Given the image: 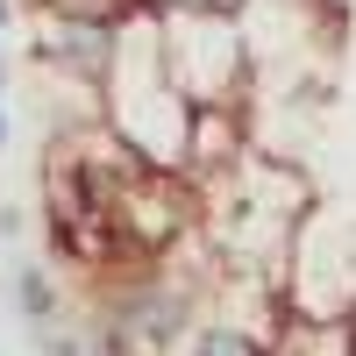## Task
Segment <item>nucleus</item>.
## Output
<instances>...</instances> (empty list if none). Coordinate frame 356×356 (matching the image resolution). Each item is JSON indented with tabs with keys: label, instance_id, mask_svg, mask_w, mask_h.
<instances>
[{
	"label": "nucleus",
	"instance_id": "obj_1",
	"mask_svg": "<svg viewBox=\"0 0 356 356\" xmlns=\"http://www.w3.org/2000/svg\"><path fill=\"white\" fill-rule=\"evenodd\" d=\"M193 100L178 93V79L164 65V36H157V0L114 15V50L100 72V129L122 143L136 164L157 171H186L193 150Z\"/></svg>",
	"mask_w": 356,
	"mask_h": 356
},
{
	"label": "nucleus",
	"instance_id": "obj_2",
	"mask_svg": "<svg viewBox=\"0 0 356 356\" xmlns=\"http://www.w3.org/2000/svg\"><path fill=\"white\" fill-rule=\"evenodd\" d=\"M157 36L178 93L193 107H243L257 79V43L243 8H214V0H157Z\"/></svg>",
	"mask_w": 356,
	"mask_h": 356
},
{
	"label": "nucleus",
	"instance_id": "obj_3",
	"mask_svg": "<svg viewBox=\"0 0 356 356\" xmlns=\"http://www.w3.org/2000/svg\"><path fill=\"white\" fill-rule=\"evenodd\" d=\"M107 50H114V15H86V8H50L43 15V65L65 86H93L100 93Z\"/></svg>",
	"mask_w": 356,
	"mask_h": 356
},
{
	"label": "nucleus",
	"instance_id": "obj_4",
	"mask_svg": "<svg viewBox=\"0 0 356 356\" xmlns=\"http://www.w3.org/2000/svg\"><path fill=\"white\" fill-rule=\"evenodd\" d=\"M8 300H15V314H22L29 335H43V328H57V321H65V292H57L50 264H36V257H15V271H8Z\"/></svg>",
	"mask_w": 356,
	"mask_h": 356
},
{
	"label": "nucleus",
	"instance_id": "obj_5",
	"mask_svg": "<svg viewBox=\"0 0 356 356\" xmlns=\"http://www.w3.org/2000/svg\"><path fill=\"white\" fill-rule=\"evenodd\" d=\"M264 328H250V321H228V314H200L193 335L178 342L171 356H264Z\"/></svg>",
	"mask_w": 356,
	"mask_h": 356
},
{
	"label": "nucleus",
	"instance_id": "obj_6",
	"mask_svg": "<svg viewBox=\"0 0 356 356\" xmlns=\"http://www.w3.org/2000/svg\"><path fill=\"white\" fill-rule=\"evenodd\" d=\"M8 143H15V114H8V100H0V157H8Z\"/></svg>",
	"mask_w": 356,
	"mask_h": 356
},
{
	"label": "nucleus",
	"instance_id": "obj_7",
	"mask_svg": "<svg viewBox=\"0 0 356 356\" xmlns=\"http://www.w3.org/2000/svg\"><path fill=\"white\" fill-rule=\"evenodd\" d=\"M15 22H22V0H0V36H8Z\"/></svg>",
	"mask_w": 356,
	"mask_h": 356
},
{
	"label": "nucleus",
	"instance_id": "obj_8",
	"mask_svg": "<svg viewBox=\"0 0 356 356\" xmlns=\"http://www.w3.org/2000/svg\"><path fill=\"white\" fill-rule=\"evenodd\" d=\"M8 79H15V57L0 50V100H8Z\"/></svg>",
	"mask_w": 356,
	"mask_h": 356
},
{
	"label": "nucleus",
	"instance_id": "obj_9",
	"mask_svg": "<svg viewBox=\"0 0 356 356\" xmlns=\"http://www.w3.org/2000/svg\"><path fill=\"white\" fill-rule=\"evenodd\" d=\"M214 8H250V0H214Z\"/></svg>",
	"mask_w": 356,
	"mask_h": 356
}]
</instances>
